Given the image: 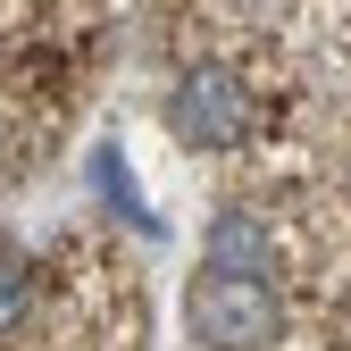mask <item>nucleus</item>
Returning <instances> with one entry per match:
<instances>
[{"mask_svg":"<svg viewBox=\"0 0 351 351\" xmlns=\"http://www.w3.org/2000/svg\"><path fill=\"white\" fill-rule=\"evenodd\" d=\"M184 318H193L201 351H259L285 326V293L259 268H201L193 293H184Z\"/></svg>","mask_w":351,"mask_h":351,"instance_id":"1","label":"nucleus"},{"mask_svg":"<svg viewBox=\"0 0 351 351\" xmlns=\"http://www.w3.org/2000/svg\"><path fill=\"white\" fill-rule=\"evenodd\" d=\"M167 125H176L184 151H234V143H251V125H259V93H251L243 67L201 59V67H184L167 84Z\"/></svg>","mask_w":351,"mask_h":351,"instance_id":"2","label":"nucleus"},{"mask_svg":"<svg viewBox=\"0 0 351 351\" xmlns=\"http://www.w3.org/2000/svg\"><path fill=\"white\" fill-rule=\"evenodd\" d=\"M201 268H259V276H268V226H259L251 209L209 217V251H201Z\"/></svg>","mask_w":351,"mask_h":351,"instance_id":"3","label":"nucleus"},{"mask_svg":"<svg viewBox=\"0 0 351 351\" xmlns=\"http://www.w3.org/2000/svg\"><path fill=\"white\" fill-rule=\"evenodd\" d=\"M25 310H34V268H25L17 243H0V335H17Z\"/></svg>","mask_w":351,"mask_h":351,"instance_id":"4","label":"nucleus"}]
</instances>
